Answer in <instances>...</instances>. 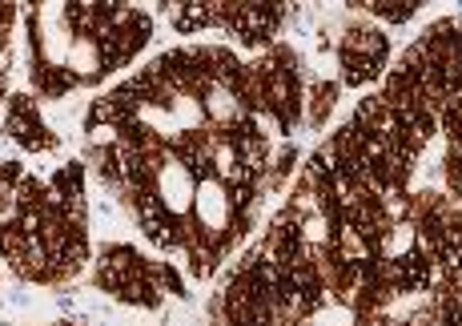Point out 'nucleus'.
<instances>
[{"label": "nucleus", "mask_w": 462, "mask_h": 326, "mask_svg": "<svg viewBox=\"0 0 462 326\" xmlns=\"http://www.w3.org/2000/svg\"><path fill=\"white\" fill-rule=\"evenodd\" d=\"M386 61V37L370 24H354L342 41V77L346 85H366L382 73Z\"/></svg>", "instance_id": "f257e3e1"}, {"label": "nucleus", "mask_w": 462, "mask_h": 326, "mask_svg": "<svg viewBox=\"0 0 462 326\" xmlns=\"http://www.w3.org/2000/svg\"><path fill=\"white\" fill-rule=\"evenodd\" d=\"M358 8H366V13L382 16V21H394V24H402V21H411V16H414V8H419V5H406V0H398V5H374V0H366V5H358Z\"/></svg>", "instance_id": "f03ea898"}]
</instances>
